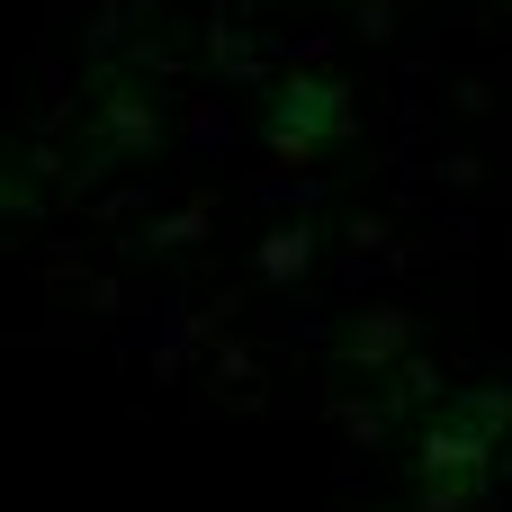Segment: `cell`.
Returning <instances> with one entry per match:
<instances>
[{"instance_id":"1","label":"cell","mask_w":512,"mask_h":512,"mask_svg":"<svg viewBox=\"0 0 512 512\" xmlns=\"http://www.w3.org/2000/svg\"><path fill=\"white\" fill-rule=\"evenodd\" d=\"M512 396H468L459 414H441L432 432H423V477L432 486H486V459H495V432H504Z\"/></svg>"},{"instance_id":"2","label":"cell","mask_w":512,"mask_h":512,"mask_svg":"<svg viewBox=\"0 0 512 512\" xmlns=\"http://www.w3.org/2000/svg\"><path fill=\"white\" fill-rule=\"evenodd\" d=\"M333 135H351L342 81H288L279 108H270V144H279V153H315V144H333Z\"/></svg>"},{"instance_id":"3","label":"cell","mask_w":512,"mask_h":512,"mask_svg":"<svg viewBox=\"0 0 512 512\" xmlns=\"http://www.w3.org/2000/svg\"><path fill=\"white\" fill-rule=\"evenodd\" d=\"M99 135H108V153H153L162 144V108L144 90H108L99 99Z\"/></svg>"},{"instance_id":"4","label":"cell","mask_w":512,"mask_h":512,"mask_svg":"<svg viewBox=\"0 0 512 512\" xmlns=\"http://www.w3.org/2000/svg\"><path fill=\"white\" fill-rule=\"evenodd\" d=\"M396 351H405V315H369V324H360V342H351V360H360V369H387Z\"/></svg>"},{"instance_id":"5","label":"cell","mask_w":512,"mask_h":512,"mask_svg":"<svg viewBox=\"0 0 512 512\" xmlns=\"http://www.w3.org/2000/svg\"><path fill=\"white\" fill-rule=\"evenodd\" d=\"M306 252H315V234H306V225H297V234L279 225V234L261 243V279H297V270H306Z\"/></svg>"},{"instance_id":"6","label":"cell","mask_w":512,"mask_h":512,"mask_svg":"<svg viewBox=\"0 0 512 512\" xmlns=\"http://www.w3.org/2000/svg\"><path fill=\"white\" fill-rule=\"evenodd\" d=\"M0 207H18V189H9V171H0Z\"/></svg>"}]
</instances>
